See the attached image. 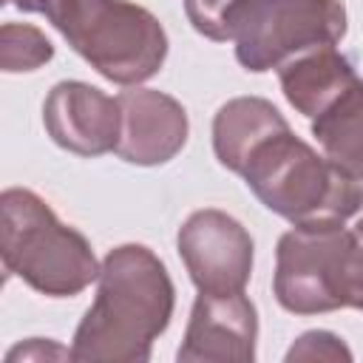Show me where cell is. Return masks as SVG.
Wrapping results in <instances>:
<instances>
[{"mask_svg": "<svg viewBox=\"0 0 363 363\" xmlns=\"http://www.w3.org/2000/svg\"><path fill=\"white\" fill-rule=\"evenodd\" d=\"M14 3L20 11H43L45 9V0H9Z\"/></svg>", "mask_w": 363, "mask_h": 363, "instance_id": "obj_18", "label": "cell"}, {"mask_svg": "<svg viewBox=\"0 0 363 363\" xmlns=\"http://www.w3.org/2000/svg\"><path fill=\"white\" fill-rule=\"evenodd\" d=\"M312 133L323 156L363 182V79L349 82L315 119Z\"/></svg>", "mask_w": 363, "mask_h": 363, "instance_id": "obj_13", "label": "cell"}, {"mask_svg": "<svg viewBox=\"0 0 363 363\" xmlns=\"http://www.w3.org/2000/svg\"><path fill=\"white\" fill-rule=\"evenodd\" d=\"M99 289L74 332V360L142 363L173 318V281L145 244L113 247L99 267Z\"/></svg>", "mask_w": 363, "mask_h": 363, "instance_id": "obj_1", "label": "cell"}, {"mask_svg": "<svg viewBox=\"0 0 363 363\" xmlns=\"http://www.w3.org/2000/svg\"><path fill=\"white\" fill-rule=\"evenodd\" d=\"M235 6V0H184V11L190 26L216 40V43H227V14Z\"/></svg>", "mask_w": 363, "mask_h": 363, "instance_id": "obj_16", "label": "cell"}, {"mask_svg": "<svg viewBox=\"0 0 363 363\" xmlns=\"http://www.w3.org/2000/svg\"><path fill=\"white\" fill-rule=\"evenodd\" d=\"M43 125L60 147L77 156H102L108 150H116L119 142V99L88 82L65 79L57 82L45 96Z\"/></svg>", "mask_w": 363, "mask_h": 363, "instance_id": "obj_8", "label": "cell"}, {"mask_svg": "<svg viewBox=\"0 0 363 363\" xmlns=\"http://www.w3.org/2000/svg\"><path fill=\"white\" fill-rule=\"evenodd\" d=\"M286 360H352L349 346L323 329L303 332L286 352Z\"/></svg>", "mask_w": 363, "mask_h": 363, "instance_id": "obj_15", "label": "cell"}, {"mask_svg": "<svg viewBox=\"0 0 363 363\" xmlns=\"http://www.w3.org/2000/svg\"><path fill=\"white\" fill-rule=\"evenodd\" d=\"M224 26L235 60L261 74L309 48L340 43L346 9L340 0H235Z\"/></svg>", "mask_w": 363, "mask_h": 363, "instance_id": "obj_6", "label": "cell"}, {"mask_svg": "<svg viewBox=\"0 0 363 363\" xmlns=\"http://www.w3.org/2000/svg\"><path fill=\"white\" fill-rule=\"evenodd\" d=\"M272 292L286 312L363 309V244L343 224L292 227L275 250Z\"/></svg>", "mask_w": 363, "mask_h": 363, "instance_id": "obj_5", "label": "cell"}, {"mask_svg": "<svg viewBox=\"0 0 363 363\" xmlns=\"http://www.w3.org/2000/svg\"><path fill=\"white\" fill-rule=\"evenodd\" d=\"M116 99L122 111V130L113 153L119 159L153 167L170 162L184 147L190 125L179 99L153 88H128Z\"/></svg>", "mask_w": 363, "mask_h": 363, "instance_id": "obj_10", "label": "cell"}, {"mask_svg": "<svg viewBox=\"0 0 363 363\" xmlns=\"http://www.w3.org/2000/svg\"><path fill=\"white\" fill-rule=\"evenodd\" d=\"M54 57L51 40L28 23H6L0 31V65L6 74L34 71Z\"/></svg>", "mask_w": 363, "mask_h": 363, "instance_id": "obj_14", "label": "cell"}, {"mask_svg": "<svg viewBox=\"0 0 363 363\" xmlns=\"http://www.w3.org/2000/svg\"><path fill=\"white\" fill-rule=\"evenodd\" d=\"M278 77L286 102L309 119H315L349 82L357 79L352 62L335 45H318L292 57L278 68Z\"/></svg>", "mask_w": 363, "mask_h": 363, "instance_id": "obj_11", "label": "cell"}, {"mask_svg": "<svg viewBox=\"0 0 363 363\" xmlns=\"http://www.w3.org/2000/svg\"><path fill=\"white\" fill-rule=\"evenodd\" d=\"M176 247L199 292H241L252 275V238L224 210L190 213L179 227Z\"/></svg>", "mask_w": 363, "mask_h": 363, "instance_id": "obj_7", "label": "cell"}, {"mask_svg": "<svg viewBox=\"0 0 363 363\" xmlns=\"http://www.w3.org/2000/svg\"><path fill=\"white\" fill-rule=\"evenodd\" d=\"M45 17L68 45L116 85L150 79L167 57L162 23L128 0H45Z\"/></svg>", "mask_w": 363, "mask_h": 363, "instance_id": "obj_4", "label": "cell"}, {"mask_svg": "<svg viewBox=\"0 0 363 363\" xmlns=\"http://www.w3.org/2000/svg\"><path fill=\"white\" fill-rule=\"evenodd\" d=\"M258 315L252 301L241 292H199L179 360H235L255 357Z\"/></svg>", "mask_w": 363, "mask_h": 363, "instance_id": "obj_9", "label": "cell"}, {"mask_svg": "<svg viewBox=\"0 0 363 363\" xmlns=\"http://www.w3.org/2000/svg\"><path fill=\"white\" fill-rule=\"evenodd\" d=\"M289 128L281 111L261 99V96H235L224 102L213 119V150L216 159L233 170L241 173L247 156L261 145L267 136Z\"/></svg>", "mask_w": 363, "mask_h": 363, "instance_id": "obj_12", "label": "cell"}, {"mask_svg": "<svg viewBox=\"0 0 363 363\" xmlns=\"http://www.w3.org/2000/svg\"><path fill=\"white\" fill-rule=\"evenodd\" d=\"M0 255L9 275L51 298L82 292L99 278L102 267L85 235L62 224L26 187H9L0 196Z\"/></svg>", "mask_w": 363, "mask_h": 363, "instance_id": "obj_3", "label": "cell"}, {"mask_svg": "<svg viewBox=\"0 0 363 363\" xmlns=\"http://www.w3.org/2000/svg\"><path fill=\"white\" fill-rule=\"evenodd\" d=\"M354 227H357V230H363V216H360V221H357V224H354Z\"/></svg>", "mask_w": 363, "mask_h": 363, "instance_id": "obj_19", "label": "cell"}, {"mask_svg": "<svg viewBox=\"0 0 363 363\" xmlns=\"http://www.w3.org/2000/svg\"><path fill=\"white\" fill-rule=\"evenodd\" d=\"M51 357H74L71 349H62L57 346L54 340H43V337H31L26 343H17L9 354H6V363H14V360H51Z\"/></svg>", "mask_w": 363, "mask_h": 363, "instance_id": "obj_17", "label": "cell"}, {"mask_svg": "<svg viewBox=\"0 0 363 363\" xmlns=\"http://www.w3.org/2000/svg\"><path fill=\"white\" fill-rule=\"evenodd\" d=\"M241 176L261 204L292 227L346 224L363 207V182L312 150L289 128L255 145Z\"/></svg>", "mask_w": 363, "mask_h": 363, "instance_id": "obj_2", "label": "cell"}]
</instances>
